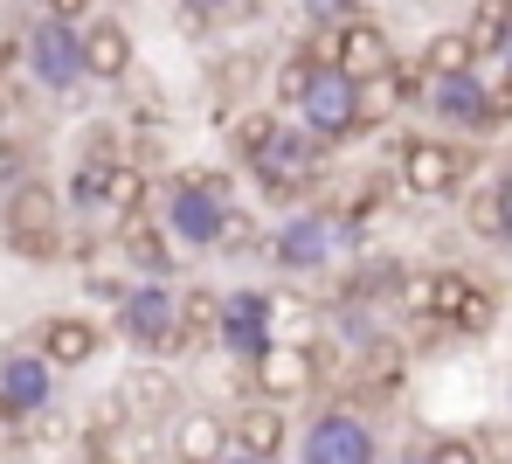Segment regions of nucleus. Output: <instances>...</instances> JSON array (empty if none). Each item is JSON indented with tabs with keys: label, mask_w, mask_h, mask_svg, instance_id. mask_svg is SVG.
<instances>
[{
	"label": "nucleus",
	"mask_w": 512,
	"mask_h": 464,
	"mask_svg": "<svg viewBox=\"0 0 512 464\" xmlns=\"http://www.w3.org/2000/svg\"><path fill=\"white\" fill-rule=\"evenodd\" d=\"M298 118H305V132H319V139H353V132H367V91H360V77H346L340 63H319L312 84H305V97H298Z\"/></svg>",
	"instance_id": "f257e3e1"
},
{
	"label": "nucleus",
	"mask_w": 512,
	"mask_h": 464,
	"mask_svg": "<svg viewBox=\"0 0 512 464\" xmlns=\"http://www.w3.org/2000/svg\"><path fill=\"white\" fill-rule=\"evenodd\" d=\"M346 243H353V215H326V208H312V215H291V222L270 236V257H277V271L312 278V271H326V264L340 257Z\"/></svg>",
	"instance_id": "f03ea898"
},
{
	"label": "nucleus",
	"mask_w": 512,
	"mask_h": 464,
	"mask_svg": "<svg viewBox=\"0 0 512 464\" xmlns=\"http://www.w3.org/2000/svg\"><path fill=\"white\" fill-rule=\"evenodd\" d=\"M326 146L333 139H319V132H277L270 139V153L256 160V181H263V194L270 201H298V194H312V187L326 181Z\"/></svg>",
	"instance_id": "7ed1b4c3"
},
{
	"label": "nucleus",
	"mask_w": 512,
	"mask_h": 464,
	"mask_svg": "<svg viewBox=\"0 0 512 464\" xmlns=\"http://www.w3.org/2000/svg\"><path fill=\"white\" fill-rule=\"evenodd\" d=\"M0 236L21 250V257H49L63 243V194L49 181H21L7 194V215H0Z\"/></svg>",
	"instance_id": "20e7f679"
},
{
	"label": "nucleus",
	"mask_w": 512,
	"mask_h": 464,
	"mask_svg": "<svg viewBox=\"0 0 512 464\" xmlns=\"http://www.w3.org/2000/svg\"><path fill=\"white\" fill-rule=\"evenodd\" d=\"M464 167H471V153L450 146V139H402L395 146V181L416 201H450L464 187Z\"/></svg>",
	"instance_id": "39448f33"
},
{
	"label": "nucleus",
	"mask_w": 512,
	"mask_h": 464,
	"mask_svg": "<svg viewBox=\"0 0 512 464\" xmlns=\"http://www.w3.org/2000/svg\"><path fill=\"white\" fill-rule=\"evenodd\" d=\"M118 333H125L132 347H146V354L180 347V291L160 284V278L132 284V291L118 298Z\"/></svg>",
	"instance_id": "423d86ee"
},
{
	"label": "nucleus",
	"mask_w": 512,
	"mask_h": 464,
	"mask_svg": "<svg viewBox=\"0 0 512 464\" xmlns=\"http://www.w3.org/2000/svg\"><path fill=\"white\" fill-rule=\"evenodd\" d=\"M21 56H28V70H35V84L42 91H77L90 70H84V28H70V21H49V14H35V28H28V42H21Z\"/></svg>",
	"instance_id": "0eeeda50"
},
{
	"label": "nucleus",
	"mask_w": 512,
	"mask_h": 464,
	"mask_svg": "<svg viewBox=\"0 0 512 464\" xmlns=\"http://www.w3.org/2000/svg\"><path fill=\"white\" fill-rule=\"evenodd\" d=\"M478 291H485V284L471 278V271H409V278L395 284V312L457 333V319H464V305H471Z\"/></svg>",
	"instance_id": "6e6552de"
},
{
	"label": "nucleus",
	"mask_w": 512,
	"mask_h": 464,
	"mask_svg": "<svg viewBox=\"0 0 512 464\" xmlns=\"http://www.w3.org/2000/svg\"><path fill=\"white\" fill-rule=\"evenodd\" d=\"M222 229H229V201L208 181H173L167 187V236L187 250H222Z\"/></svg>",
	"instance_id": "1a4fd4ad"
},
{
	"label": "nucleus",
	"mask_w": 512,
	"mask_h": 464,
	"mask_svg": "<svg viewBox=\"0 0 512 464\" xmlns=\"http://www.w3.org/2000/svg\"><path fill=\"white\" fill-rule=\"evenodd\" d=\"M298 464H374V430L367 416L353 409H319L305 444H298Z\"/></svg>",
	"instance_id": "9d476101"
},
{
	"label": "nucleus",
	"mask_w": 512,
	"mask_h": 464,
	"mask_svg": "<svg viewBox=\"0 0 512 464\" xmlns=\"http://www.w3.org/2000/svg\"><path fill=\"white\" fill-rule=\"evenodd\" d=\"M423 104L436 118H450L457 132H499V111H492V84L478 70H450V77H429Z\"/></svg>",
	"instance_id": "9b49d317"
},
{
	"label": "nucleus",
	"mask_w": 512,
	"mask_h": 464,
	"mask_svg": "<svg viewBox=\"0 0 512 464\" xmlns=\"http://www.w3.org/2000/svg\"><path fill=\"white\" fill-rule=\"evenodd\" d=\"M250 381L270 395V402H298V395L319 388V354H312L305 340H270V347L250 361Z\"/></svg>",
	"instance_id": "f8f14e48"
},
{
	"label": "nucleus",
	"mask_w": 512,
	"mask_h": 464,
	"mask_svg": "<svg viewBox=\"0 0 512 464\" xmlns=\"http://www.w3.org/2000/svg\"><path fill=\"white\" fill-rule=\"evenodd\" d=\"M333 63H340L346 77H360V84H374V77H395V42H388V28L381 21H346L340 35H333Z\"/></svg>",
	"instance_id": "ddd939ff"
},
{
	"label": "nucleus",
	"mask_w": 512,
	"mask_h": 464,
	"mask_svg": "<svg viewBox=\"0 0 512 464\" xmlns=\"http://www.w3.org/2000/svg\"><path fill=\"white\" fill-rule=\"evenodd\" d=\"M56 395V361L49 354H7L0 361V416H35Z\"/></svg>",
	"instance_id": "4468645a"
},
{
	"label": "nucleus",
	"mask_w": 512,
	"mask_h": 464,
	"mask_svg": "<svg viewBox=\"0 0 512 464\" xmlns=\"http://www.w3.org/2000/svg\"><path fill=\"white\" fill-rule=\"evenodd\" d=\"M229 437H236V451L243 458H284V402H270V395H256L243 402L236 416H229Z\"/></svg>",
	"instance_id": "2eb2a0df"
},
{
	"label": "nucleus",
	"mask_w": 512,
	"mask_h": 464,
	"mask_svg": "<svg viewBox=\"0 0 512 464\" xmlns=\"http://www.w3.org/2000/svg\"><path fill=\"white\" fill-rule=\"evenodd\" d=\"M132 28L125 21H90L84 28V70H90V84H125L132 77Z\"/></svg>",
	"instance_id": "dca6fc26"
},
{
	"label": "nucleus",
	"mask_w": 512,
	"mask_h": 464,
	"mask_svg": "<svg viewBox=\"0 0 512 464\" xmlns=\"http://www.w3.org/2000/svg\"><path fill=\"white\" fill-rule=\"evenodd\" d=\"M229 423L215 416V409H187L180 423H173V464H229Z\"/></svg>",
	"instance_id": "f3484780"
},
{
	"label": "nucleus",
	"mask_w": 512,
	"mask_h": 464,
	"mask_svg": "<svg viewBox=\"0 0 512 464\" xmlns=\"http://www.w3.org/2000/svg\"><path fill=\"white\" fill-rule=\"evenodd\" d=\"M97 347H104V333H97L90 319H77V312L35 326V354H49L56 368H84V361H97Z\"/></svg>",
	"instance_id": "a211bd4d"
},
{
	"label": "nucleus",
	"mask_w": 512,
	"mask_h": 464,
	"mask_svg": "<svg viewBox=\"0 0 512 464\" xmlns=\"http://www.w3.org/2000/svg\"><path fill=\"white\" fill-rule=\"evenodd\" d=\"M222 326H229V298L194 284L180 291V347H222Z\"/></svg>",
	"instance_id": "6ab92c4d"
},
{
	"label": "nucleus",
	"mask_w": 512,
	"mask_h": 464,
	"mask_svg": "<svg viewBox=\"0 0 512 464\" xmlns=\"http://www.w3.org/2000/svg\"><path fill=\"white\" fill-rule=\"evenodd\" d=\"M118 250H125V264H139L146 278H160L173 257V236L167 222H146V215H132V222H118Z\"/></svg>",
	"instance_id": "aec40b11"
},
{
	"label": "nucleus",
	"mask_w": 512,
	"mask_h": 464,
	"mask_svg": "<svg viewBox=\"0 0 512 464\" xmlns=\"http://www.w3.org/2000/svg\"><path fill=\"white\" fill-rule=\"evenodd\" d=\"M277 132H284V111H236V118H229V153H236L243 167H256Z\"/></svg>",
	"instance_id": "412c9836"
},
{
	"label": "nucleus",
	"mask_w": 512,
	"mask_h": 464,
	"mask_svg": "<svg viewBox=\"0 0 512 464\" xmlns=\"http://www.w3.org/2000/svg\"><path fill=\"white\" fill-rule=\"evenodd\" d=\"M146 215V167L111 160V187H104V222H132Z\"/></svg>",
	"instance_id": "4be33fe9"
},
{
	"label": "nucleus",
	"mask_w": 512,
	"mask_h": 464,
	"mask_svg": "<svg viewBox=\"0 0 512 464\" xmlns=\"http://www.w3.org/2000/svg\"><path fill=\"white\" fill-rule=\"evenodd\" d=\"M464 35H471V49H478V56H499V49L512 42V0H471Z\"/></svg>",
	"instance_id": "5701e85b"
},
{
	"label": "nucleus",
	"mask_w": 512,
	"mask_h": 464,
	"mask_svg": "<svg viewBox=\"0 0 512 464\" xmlns=\"http://www.w3.org/2000/svg\"><path fill=\"white\" fill-rule=\"evenodd\" d=\"M423 63H429V77H450V70H478V49H471V35H464V28H443V35H429Z\"/></svg>",
	"instance_id": "b1692460"
},
{
	"label": "nucleus",
	"mask_w": 512,
	"mask_h": 464,
	"mask_svg": "<svg viewBox=\"0 0 512 464\" xmlns=\"http://www.w3.org/2000/svg\"><path fill=\"white\" fill-rule=\"evenodd\" d=\"M270 333H277V340H305V333H312V298L277 291V305H270Z\"/></svg>",
	"instance_id": "393cba45"
},
{
	"label": "nucleus",
	"mask_w": 512,
	"mask_h": 464,
	"mask_svg": "<svg viewBox=\"0 0 512 464\" xmlns=\"http://www.w3.org/2000/svg\"><path fill=\"white\" fill-rule=\"evenodd\" d=\"M312 70H319V56H305V49L284 56V63H277V104L298 111V97H305V84H312Z\"/></svg>",
	"instance_id": "a878e982"
},
{
	"label": "nucleus",
	"mask_w": 512,
	"mask_h": 464,
	"mask_svg": "<svg viewBox=\"0 0 512 464\" xmlns=\"http://www.w3.org/2000/svg\"><path fill=\"white\" fill-rule=\"evenodd\" d=\"M305 21L326 28V35H340L346 21H360V0H305Z\"/></svg>",
	"instance_id": "bb28decb"
},
{
	"label": "nucleus",
	"mask_w": 512,
	"mask_h": 464,
	"mask_svg": "<svg viewBox=\"0 0 512 464\" xmlns=\"http://www.w3.org/2000/svg\"><path fill=\"white\" fill-rule=\"evenodd\" d=\"M160 402H167V374H132V381H125V409L153 416Z\"/></svg>",
	"instance_id": "cd10ccee"
},
{
	"label": "nucleus",
	"mask_w": 512,
	"mask_h": 464,
	"mask_svg": "<svg viewBox=\"0 0 512 464\" xmlns=\"http://www.w3.org/2000/svg\"><path fill=\"white\" fill-rule=\"evenodd\" d=\"M471 229H478V236H506V215H499V187H485V194H478V208H471Z\"/></svg>",
	"instance_id": "c85d7f7f"
},
{
	"label": "nucleus",
	"mask_w": 512,
	"mask_h": 464,
	"mask_svg": "<svg viewBox=\"0 0 512 464\" xmlns=\"http://www.w3.org/2000/svg\"><path fill=\"white\" fill-rule=\"evenodd\" d=\"M429 464H478V444L471 437H436L429 444Z\"/></svg>",
	"instance_id": "c756f323"
},
{
	"label": "nucleus",
	"mask_w": 512,
	"mask_h": 464,
	"mask_svg": "<svg viewBox=\"0 0 512 464\" xmlns=\"http://www.w3.org/2000/svg\"><path fill=\"white\" fill-rule=\"evenodd\" d=\"M42 14H49V21H70V28H90V21H97L90 0H42Z\"/></svg>",
	"instance_id": "7c9ffc66"
},
{
	"label": "nucleus",
	"mask_w": 512,
	"mask_h": 464,
	"mask_svg": "<svg viewBox=\"0 0 512 464\" xmlns=\"http://www.w3.org/2000/svg\"><path fill=\"white\" fill-rule=\"evenodd\" d=\"M492 312H499V305H492V291H478V298L464 305V319H457V333H485V326H492Z\"/></svg>",
	"instance_id": "2f4dec72"
},
{
	"label": "nucleus",
	"mask_w": 512,
	"mask_h": 464,
	"mask_svg": "<svg viewBox=\"0 0 512 464\" xmlns=\"http://www.w3.org/2000/svg\"><path fill=\"white\" fill-rule=\"evenodd\" d=\"M222 243H229V250H250V243H256V222L229 208V229H222Z\"/></svg>",
	"instance_id": "473e14b6"
},
{
	"label": "nucleus",
	"mask_w": 512,
	"mask_h": 464,
	"mask_svg": "<svg viewBox=\"0 0 512 464\" xmlns=\"http://www.w3.org/2000/svg\"><path fill=\"white\" fill-rule=\"evenodd\" d=\"M499 215H506V236H512V174L499 181Z\"/></svg>",
	"instance_id": "72a5a7b5"
},
{
	"label": "nucleus",
	"mask_w": 512,
	"mask_h": 464,
	"mask_svg": "<svg viewBox=\"0 0 512 464\" xmlns=\"http://www.w3.org/2000/svg\"><path fill=\"white\" fill-rule=\"evenodd\" d=\"M194 7H229V0H194Z\"/></svg>",
	"instance_id": "f704fd0d"
},
{
	"label": "nucleus",
	"mask_w": 512,
	"mask_h": 464,
	"mask_svg": "<svg viewBox=\"0 0 512 464\" xmlns=\"http://www.w3.org/2000/svg\"><path fill=\"white\" fill-rule=\"evenodd\" d=\"M229 464H263V458H229Z\"/></svg>",
	"instance_id": "c9c22d12"
},
{
	"label": "nucleus",
	"mask_w": 512,
	"mask_h": 464,
	"mask_svg": "<svg viewBox=\"0 0 512 464\" xmlns=\"http://www.w3.org/2000/svg\"><path fill=\"white\" fill-rule=\"evenodd\" d=\"M0 174H7V167H0Z\"/></svg>",
	"instance_id": "e433bc0d"
},
{
	"label": "nucleus",
	"mask_w": 512,
	"mask_h": 464,
	"mask_svg": "<svg viewBox=\"0 0 512 464\" xmlns=\"http://www.w3.org/2000/svg\"><path fill=\"white\" fill-rule=\"evenodd\" d=\"M423 464H429V458H423Z\"/></svg>",
	"instance_id": "4c0bfd02"
}]
</instances>
